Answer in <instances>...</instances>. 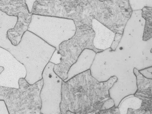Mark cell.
Instances as JSON below:
<instances>
[{"instance_id":"21","label":"cell","mask_w":152,"mask_h":114,"mask_svg":"<svg viewBox=\"0 0 152 114\" xmlns=\"http://www.w3.org/2000/svg\"><path fill=\"white\" fill-rule=\"evenodd\" d=\"M4 70V68L2 67V66H0V75L1 73V72L3 71Z\"/></svg>"},{"instance_id":"12","label":"cell","mask_w":152,"mask_h":114,"mask_svg":"<svg viewBox=\"0 0 152 114\" xmlns=\"http://www.w3.org/2000/svg\"><path fill=\"white\" fill-rule=\"evenodd\" d=\"M96 54L92 50L89 49L84 50L77 61L70 68L67 73V78L63 81H67L77 75L90 69Z\"/></svg>"},{"instance_id":"1","label":"cell","mask_w":152,"mask_h":114,"mask_svg":"<svg viewBox=\"0 0 152 114\" xmlns=\"http://www.w3.org/2000/svg\"><path fill=\"white\" fill-rule=\"evenodd\" d=\"M132 12L129 1L37 0L32 14L71 19L91 28L95 19L114 33L123 35Z\"/></svg>"},{"instance_id":"9","label":"cell","mask_w":152,"mask_h":114,"mask_svg":"<svg viewBox=\"0 0 152 114\" xmlns=\"http://www.w3.org/2000/svg\"><path fill=\"white\" fill-rule=\"evenodd\" d=\"M0 66L4 68L1 75H5V85L8 87L19 88L20 78H25L26 69L8 51L0 47Z\"/></svg>"},{"instance_id":"4","label":"cell","mask_w":152,"mask_h":114,"mask_svg":"<svg viewBox=\"0 0 152 114\" xmlns=\"http://www.w3.org/2000/svg\"><path fill=\"white\" fill-rule=\"evenodd\" d=\"M43 85L42 79L31 85L21 78L18 89L0 86V101L4 102L9 114H42L40 93Z\"/></svg>"},{"instance_id":"14","label":"cell","mask_w":152,"mask_h":114,"mask_svg":"<svg viewBox=\"0 0 152 114\" xmlns=\"http://www.w3.org/2000/svg\"><path fill=\"white\" fill-rule=\"evenodd\" d=\"M141 101L134 94H130L122 99L119 103L117 107L120 114H127L128 109L134 110L139 109L141 106Z\"/></svg>"},{"instance_id":"6","label":"cell","mask_w":152,"mask_h":114,"mask_svg":"<svg viewBox=\"0 0 152 114\" xmlns=\"http://www.w3.org/2000/svg\"><path fill=\"white\" fill-rule=\"evenodd\" d=\"M76 27L75 34L71 39L62 43L59 46L61 62L55 65L53 71L63 80L67 78L70 68L77 61L81 53L86 49L94 51L96 53L103 50H98L93 45L95 33L89 26L78 22H74Z\"/></svg>"},{"instance_id":"7","label":"cell","mask_w":152,"mask_h":114,"mask_svg":"<svg viewBox=\"0 0 152 114\" xmlns=\"http://www.w3.org/2000/svg\"><path fill=\"white\" fill-rule=\"evenodd\" d=\"M54 66L49 62L43 72V85L40 93V111L42 114H61L60 104L63 80L53 71Z\"/></svg>"},{"instance_id":"10","label":"cell","mask_w":152,"mask_h":114,"mask_svg":"<svg viewBox=\"0 0 152 114\" xmlns=\"http://www.w3.org/2000/svg\"><path fill=\"white\" fill-rule=\"evenodd\" d=\"M133 72L136 77L137 87V90L134 96L142 102L140 109L145 110H152V79L143 77L136 68H134Z\"/></svg>"},{"instance_id":"13","label":"cell","mask_w":152,"mask_h":114,"mask_svg":"<svg viewBox=\"0 0 152 114\" xmlns=\"http://www.w3.org/2000/svg\"><path fill=\"white\" fill-rule=\"evenodd\" d=\"M18 20L17 16H9L0 10V47L9 51L12 44L7 37L10 29L15 27Z\"/></svg>"},{"instance_id":"11","label":"cell","mask_w":152,"mask_h":114,"mask_svg":"<svg viewBox=\"0 0 152 114\" xmlns=\"http://www.w3.org/2000/svg\"><path fill=\"white\" fill-rule=\"evenodd\" d=\"M91 28L95 33L93 41L94 46L103 51L110 48L116 33L95 19L92 20Z\"/></svg>"},{"instance_id":"19","label":"cell","mask_w":152,"mask_h":114,"mask_svg":"<svg viewBox=\"0 0 152 114\" xmlns=\"http://www.w3.org/2000/svg\"><path fill=\"white\" fill-rule=\"evenodd\" d=\"M152 66H151L143 69L139 70V71L143 77L152 79Z\"/></svg>"},{"instance_id":"18","label":"cell","mask_w":152,"mask_h":114,"mask_svg":"<svg viewBox=\"0 0 152 114\" xmlns=\"http://www.w3.org/2000/svg\"><path fill=\"white\" fill-rule=\"evenodd\" d=\"M122 36L123 35H121V34L116 33V35H115V37L114 38L113 41V43L110 48L112 51H114L116 50L118 45L120 41H121Z\"/></svg>"},{"instance_id":"17","label":"cell","mask_w":152,"mask_h":114,"mask_svg":"<svg viewBox=\"0 0 152 114\" xmlns=\"http://www.w3.org/2000/svg\"><path fill=\"white\" fill-rule=\"evenodd\" d=\"M61 55L59 53V51L56 50L50 59V62L54 64L55 65H58L61 62Z\"/></svg>"},{"instance_id":"15","label":"cell","mask_w":152,"mask_h":114,"mask_svg":"<svg viewBox=\"0 0 152 114\" xmlns=\"http://www.w3.org/2000/svg\"><path fill=\"white\" fill-rule=\"evenodd\" d=\"M152 8L146 6L142 8V16L146 20L142 40L147 41L152 37Z\"/></svg>"},{"instance_id":"5","label":"cell","mask_w":152,"mask_h":114,"mask_svg":"<svg viewBox=\"0 0 152 114\" xmlns=\"http://www.w3.org/2000/svg\"><path fill=\"white\" fill-rule=\"evenodd\" d=\"M27 31L59 51L61 44L74 36L76 27L71 19L32 14Z\"/></svg>"},{"instance_id":"20","label":"cell","mask_w":152,"mask_h":114,"mask_svg":"<svg viewBox=\"0 0 152 114\" xmlns=\"http://www.w3.org/2000/svg\"><path fill=\"white\" fill-rule=\"evenodd\" d=\"M37 0H32V1H25V3L27 6V9L29 13H32L33 6Z\"/></svg>"},{"instance_id":"2","label":"cell","mask_w":152,"mask_h":114,"mask_svg":"<svg viewBox=\"0 0 152 114\" xmlns=\"http://www.w3.org/2000/svg\"><path fill=\"white\" fill-rule=\"evenodd\" d=\"M118 80L112 76L105 81L99 82L88 70L62 82L61 114H95L115 106L109 90Z\"/></svg>"},{"instance_id":"8","label":"cell","mask_w":152,"mask_h":114,"mask_svg":"<svg viewBox=\"0 0 152 114\" xmlns=\"http://www.w3.org/2000/svg\"><path fill=\"white\" fill-rule=\"evenodd\" d=\"M0 10L9 16H17L15 27L7 32V37L14 46H17L27 31L32 18L25 0H0Z\"/></svg>"},{"instance_id":"16","label":"cell","mask_w":152,"mask_h":114,"mask_svg":"<svg viewBox=\"0 0 152 114\" xmlns=\"http://www.w3.org/2000/svg\"><path fill=\"white\" fill-rule=\"evenodd\" d=\"M109 114H120L118 108L114 107L110 109ZM127 114H152V110H145L140 109L137 110L128 109Z\"/></svg>"},{"instance_id":"3","label":"cell","mask_w":152,"mask_h":114,"mask_svg":"<svg viewBox=\"0 0 152 114\" xmlns=\"http://www.w3.org/2000/svg\"><path fill=\"white\" fill-rule=\"evenodd\" d=\"M56 50L39 37L27 31L18 45H12L8 52L23 64L26 71L25 80L32 85L42 79L43 72Z\"/></svg>"}]
</instances>
